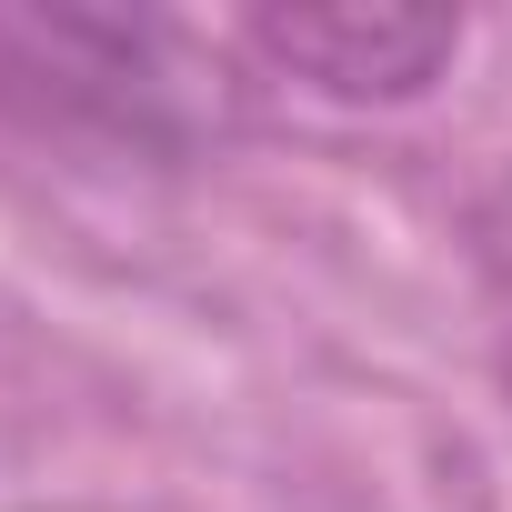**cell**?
<instances>
[{
  "mask_svg": "<svg viewBox=\"0 0 512 512\" xmlns=\"http://www.w3.org/2000/svg\"><path fill=\"white\" fill-rule=\"evenodd\" d=\"M171 91V31L121 11H71V0H0V101L41 121H111L151 131Z\"/></svg>",
  "mask_w": 512,
  "mask_h": 512,
  "instance_id": "obj_1",
  "label": "cell"
},
{
  "mask_svg": "<svg viewBox=\"0 0 512 512\" xmlns=\"http://www.w3.org/2000/svg\"><path fill=\"white\" fill-rule=\"evenodd\" d=\"M251 41L332 101H412L462 51V21L452 11H382V0L372 11L362 0H312V11H262Z\"/></svg>",
  "mask_w": 512,
  "mask_h": 512,
  "instance_id": "obj_2",
  "label": "cell"
}]
</instances>
